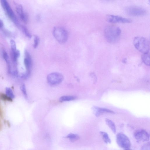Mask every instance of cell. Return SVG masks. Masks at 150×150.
Instances as JSON below:
<instances>
[{"label": "cell", "mask_w": 150, "mask_h": 150, "mask_svg": "<svg viewBox=\"0 0 150 150\" xmlns=\"http://www.w3.org/2000/svg\"><path fill=\"white\" fill-rule=\"evenodd\" d=\"M125 12L128 15L132 16H140L146 14L145 9L139 7L132 6L127 7Z\"/></svg>", "instance_id": "obj_7"}, {"label": "cell", "mask_w": 150, "mask_h": 150, "mask_svg": "<svg viewBox=\"0 0 150 150\" xmlns=\"http://www.w3.org/2000/svg\"><path fill=\"white\" fill-rule=\"evenodd\" d=\"M4 32L6 35L9 36L10 35V33L9 32L6 30H4Z\"/></svg>", "instance_id": "obj_27"}, {"label": "cell", "mask_w": 150, "mask_h": 150, "mask_svg": "<svg viewBox=\"0 0 150 150\" xmlns=\"http://www.w3.org/2000/svg\"><path fill=\"white\" fill-rule=\"evenodd\" d=\"M11 58L13 62L15 63L20 55V52L18 50H16L15 52H11Z\"/></svg>", "instance_id": "obj_18"}, {"label": "cell", "mask_w": 150, "mask_h": 150, "mask_svg": "<svg viewBox=\"0 0 150 150\" xmlns=\"http://www.w3.org/2000/svg\"><path fill=\"white\" fill-rule=\"evenodd\" d=\"M0 99L4 101L12 102L13 99L8 96L5 94L0 93Z\"/></svg>", "instance_id": "obj_22"}, {"label": "cell", "mask_w": 150, "mask_h": 150, "mask_svg": "<svg viewBox=\"0 0 150 150\" xmlns=\"http://www.w3.org/2000/svg\"><path fill=\"white\" fill-rule=\"evenodd\" d=\"M100 134L105 143L107 144L111 143V140L108 134L106 132L104 131H100Z\"/></svg>", "instance_id": "obj_16"}, {"label": "cell", "mask_w": 150, "mask_h": 150, "mask_svg": "<svg viewBox=\"0 0 150 150\" xmlns=\"http://www.w3.org/2000/svg\"><path fill=\"white\" fill-rule=\"evenodd\" d=\"M105 121L106 124L111 129L112 131L114 133H115L116 132V128L114 122L111 120L108 119H106Z\"/></svg>", "instance_id": "obj_15"}, {"label": "cell", "mask_w": 150, "mask_h": 150, "mask_svg": "<svg viewBox=\"0 0 150 150\" xmlns=\"http://www.w3.org/2000/svg\"><path fill=\"white\" fill-rule=\"evenodd\" d=\"M20 88L25 98H27L28 96L25 85L24 84H22Z\"/></svg>", "instance_id": "obj_23"}, {"label": "cell", "mask_w": 150, "mask_h": 150, "mask_svg": "<svg viewBox=\"0 0 150 150\" xmlns=\"http://www.w3.org/2000/svg\"><path fill=\"white\" fill-rule=\"evenodd\" d=\"M76 98L75 96H64L61 97L59 99L61 102L69 101L74 100Z\"/></svg>", "instance_id": "obj_17"}, {"label": "cell", "mask_w": 150, "mask_h": 150, "mask_svg": "<svg viewBox=\"0 0 150 150\" xmlns=\"http://www.w3.org/2000/svg\"><path fill=\"white\" fill-rule=\"evenodd\" d=\"M0 3L3 9L10 18L16 25H18L17 18L8 1L6 0H1Z\"/></svg>", "instance_id": "obj_4"}, {"label": "cell", "mask_w": 150, "mask_h": 150, "mask_svg": "<svg viewBox=\"0 0 150 150\" xmlns=\"http://www.w3.org/2000/svg\"><path fill=\"white\" fill-rule=\"evenodd\" d=\"M11 52H14L16 50V45L14 40L11 39L10 41Z\"/></svg>", "instance_id": "obj_25"}, {"label": "cell", "mask_w": 150, "mask_h": 150, "mask_svg": "<svg viewBox=\"0 0 150 150\" xmlns=\"http://www.w3.org/2000/svg\"><path fill=\"white\" fill-rule=\"evenodd\" d=\"M40 42V38L37 35H35L34 38V42L33 47L34 48H36L38 46Z\"/></svg>", "instance_id": "obj_24"}, {"label": "cell", "mask_w": 150, "mask_h": 150, "mask_svg": "<svg viewBox=\"0 0 150 150\" xmlns=\"http://www.w3.org/2000/svg\"><path fill=\"white\" fill-rule=\"evenodd\" d=\"M64 137L69 139L70 141L72 142H74L77 141L80 138L79 136L77 134L72 133L69 134Z\"/></svg>", "instance_id": "obj_13"}, {"label": "cell", "mask_w": 150, "mask_h": 150, "mask_svg": "<svg viewBox=\"0 0 150 150\" xmlns=\"http://www.w3.org/2000/svg\"><path fill=\"white\" fill-rule=\"evenodd\" d=\"M25 58L24 60V63L26 70V72L23 74L21 77L26 78L29 76L32 66V59L30 55L26 50L25 51Z\"/></svg>", "instance_id": "obj_6"}, {"label": "cell", "mask_w": 150, "mask_h": 150, "mask_svg": "<svg viewBox=\"0 0 150 150\" xmlns=\"http://www.w3.org/2000/svg\"><path fill=\"white\" fill-rule=\"evenodd\" d=\"M16 11L21 19L24 23H27L28 21V17L27 13L24 11L22 6L18 4L16 6Z\"/></svg>", "instance_id": "obj_11"}, {"label": "cell", "mask_w": 150, "mask_h": 150, "mask_svg": "<svg viewBox=\"0 0 150 150\" xmlns=\"http://www.w3.org/2000/svg\"><path fill=\"white\" fill-rule=\"evenodd\" d=\"M1 54L3 58L5 61L6 63L10 62L8 54L4 48H1Z\"/></svg>", "instance_id": "obj_20"}, {"label": "cell", "mask_w": 150, "mask_h": 150, "mask_svg": "<svg viewBox=\"0 0 150 150\" xmlns=\"http://www.w3.org/2000/svg\"><path fill=\"white\" fill-rule=\"evenodd\" d=\"M121 30L118 27L110 25L107 26L104 30V36L108 42L113 43L117 42L119 39Z\"/></svg>", "instance_id": "obj_1"}, {"label": "cell", "mask_w": 150, "mask_h": 150, "mask_svg": "<svg viewBox=\"0 0 150 150\" xmlns=\"http://www.w3.org/2000/svg\"><path fill=\"white\" fill-rule=\"evenodd\" d=\"M125 150H132L131 149H130L129 148V149H125Z\"/></svg>", "instance_id": "obj_31"}, {"label": "cell", "mask_w": 150, "mask_h": 150, "mask_svg": "<svg viewBox=\"0 0 150 150\" xmlns=\"http://www.w3.org/2000/svg\"><path fill=\"white\" fill-rule=\"evenodd\" d=\"M47 81L52 85H56L60 83L63 81V75L58 72H53L49 74L47 76Z\"/></svg>", "instance_id": "obj_8"}, {"label": "cell", "mask_w": 150, "mask_h": 150, "mask_svg": "<svg viewBox=\"0 0 150 150\" xmlns=\"http://www.w3.org/2000/svg\"><path fill=\"white\" fill-rule=\"evenodd\" d=\"M106 19L108 21L113 23H130L132 22V20L130 19L124 18L120 16L112 15H108L106 17Z\"/></svg>", "instance_id": "obj_9"}, {"label": "cell", "mask_w": 150, "mask_h": 150, "mask_svg": "<svg viewBox=\"0 0 150 150\" xmlns=\"http://www.w3.org/2000/svg\"><path fill=\"white\" fill-rule=\"evenodd\" d=\"M21 28L23 32L25 35L28 38H31L32 37V35L27 28L24 25H22Z\"/></svg>", "instance_id": "obj_21"}, {"label": "cell", "mask_w": 150, "mask_h": 150, "mask_svg": "<svg viewBox=\"0 0 150 150\" xmlns=\"http://www.w3.org/2000/svg\"><path fill=\"white\" fill-rule=\"evenodd\" d=\"M92 109L95 114L96 116H98L103 113H114L115 112L108 109L101 108L96 106L93 107Z\"/></svg>", "instance_id": "obj_12"}, {"label": "cell", "mask_w": 150, "mask_h": 150, "mask_svg": "<svg viewBox=\"0 0 150 150\" xmlns=\"http://www.w3.org/2000/svg\"><path fill=\"white\" fill-rule=\"evenodd\" d=\"M4 26V23L0 19V28H2Z\"/></svg>", "instance_id": "obj_28"}, {"label": "cell", "mask_w": 150, "mask_h": 150, "mask_svg": "<svg viewBox=\"0 0 150 150\" xmlns=\"http://www.w3.org/2000/svg\"><path fill=\"white\" fill-rule=\"evenodd\" d=\"M6 123H7V124L8 127H10V126H11V125H10V124L9 122L8 121H6Z\"/></svg>", "instance_id": "obj_29"}, {"label": "cell", "mask_w": 150, "mask_h": 150, "mask_svg": "<svg viewBox=\"0 0 150 150\" xmlns=\"http://www.w3.org/2000/svg\"><path fill=\"white\" fill-rule=\"evenodd\" d=\"M141 150H150V144L148 142L143 145L142 146Z\"/></svg>", "instance_id": "obj_26"}, {"label": "cell", "mask_w": 150, "mask_h": 150, "mask_svg": "<svg viewBox=\"0 0 150 150\" xmlns=\"http://www.w3.org/2000/svg\"><path fill=\"white\" fill-rule=\"evenodd\" d=\"M142 60L146 65L150 66V54L149 52L144 53L142 56Z\"/></svg>", "instance_id": "obj_14"}, {"label": "cell", "mask_w": 150, "mask_h": 150, "mask_svg": "<svg viewBox=\"0 0 150 150\" xmlns=\"http://www.w3.org/2000/svg\"><path fill=\"white\" fill-rule=\"evenodd\" d=\"M134 137L138 142L147 141L149 139V134L146 131L143 129L136 131L134 134Z\"/></svg>", "instance_id": "obj_10"}, {"label": "cell", "mask_w": 150, "mask_h": 150, "mask_svg": "<svg viewBox=\"0 0 150 150\" xmlns=\"http://www.w3.org/2000/svg\"><path fill=\"white\" fill-rule=\"evenodd\" d=\"M5 94L8 97L13 99L15 95L12 90L10 88L6 87L5 88Z\"/></svg>", "instance_id": "obj_19"}, {"label": "cell", "mask_w": 150, "mask_h": 150, "mask_svg": "<svg viewBox=\"0 0 150 150\" xmlns=\"http://www.w3.org/2000/svg\"><path fill=\"white\" fill-rule=\"evenodd\" d=\"M116 140L118 145L122 148L126 149H129L131 146V143L129 138L122 133L117 134Z\"/></svg>", "instance_id": "obj_5"}, {"label": "cell", "mask_w": 150, "mask_h": 150, "mask_svg": "<svg viewBox=\"0 0 150 150\" xmlns=\"http://www.w3.org/2000/svg\"><path fill=\"white\" fill-rule=\"evenodd\" d=\"M53 34L56 40L61 44L65 43L68 38V31L62 27H54L53 30Z\"/></svg>", "instance_id": "obj_3"}, {"label": "cell", "mask_w": 150, "mask_h": 150, "mask_svg": "<svg viewBox=\"0 0 150 150\" xmlns=\"http://www.w3.org/2000/svg\"><path fill=\"white\" fill-rule=\"evenodd\" d=\"M2 128V125L1 122L0 120V131L1 130Z\"/></svg>", "instance_id": "obj_30"}, {"label": "cell", "mask_w": 150, "mask_h": 150, "mask_svg": "<svg viewBox=\"0 0 150 150\" xmlns=\"http://www.w3.org/2000/svg\"><path fill=\"white\" fill-rule=\"evenodd\" d=\"M133 44L136 48L141 52L144 54L149 52V42L146 38L136 37L134 39Z\"/></svg>", "instance_id": "obj_2"}]
</instances>
